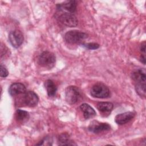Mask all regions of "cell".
<instances>
[{"instance_id":"obj_1","label":"cell","mask_w":146,"mask_h":146,"mask_svg":"<svg viewBox=\"0 0 146 146\" xmlns=\"http://www.w3.org/2000/svg\"><path fill=\"white\" fill-rule=\"evenodd\" d=\"M82 98L80 90L76 86H70L65 90V99L70 104H74L77 103Z\"/></svg>"},{"instance_id":"obj_2","label":"cell","mask_w":146,"mask_h":146,"mask_svg":"<svg viewBox=\"0 0 146 146\" xmlns=\"http://www.w3.org/2000/svg\"><path fill=\"white\" fill-rule=\"evenodd\" d=\"M90 94L94 98L104 99L110 96V91L108 87L103 83H98L92 87Z\"/></svg>"},{"instance_id":"obj_3","label":"cell","mask_w":146,"mask_h":146,"mask_svg":"<svg viewBox=\"0 0 146 146\" xmlns=\"http://www.w3.org/2000/svg\"><path fill=\"white\" fill-rule=\"evenodd\" d=\"M88 35L79 30H71L67 32L64 35L65 40L71 44L78 43L87 38Z\"/></svg>"},{"instance_id":"obj_4","label":"cell","mask_w":146,"mask_h":146,"mask_svg":"<svg viewBox=\"0 0 146 146\" xmlns=\"http://www.w3.org/2000/svg\"><path fill=\"white\" fill-rule=\"evenodd\" d=\"M55 61L56 57L55 55L48 51L42 52L38 58V63L44 67H52L55 63Z\"/></svg>"},{"instance_id":"obj_5","label":"cell","mask_w":146,"mask_h":146,"mask_svg":"<svg viewBox=\"0 0 146 146\" xmlns=\"http://www.w3.org/2000/svg\"><path fill=\"white\" fill-rule=\"evenodd\" d=\"M58 19L61 23L68 27H75L78 24V21L75 15L70 13H64L60 14Z\"/></svg>"},{"instance_id":"obj_6","label":"cell","mask_w":146,"mask_h":146,"mask_svg":"<svg viewBox=\"0 0 146 146\" xmlns=\"http://www.w3.org/2000/svg\"><path fill=\"white\" fill-rule=\"evenodd\" d=\"M9 40L14 47L18 48L21 46L23 42V34L18 30L12 31L9 35Z\"/></svg>"},{"instance_id":"obj_7","label":"cell","mask_w":146,"mask_h":146,"mask_svg":"<svg viewBox=\"0 0 146 146\" xmlns=\"http://www.w3.org/2000/svg\"><path fill=\"white\" fill-rule=\"evenodd\" d=\"M111 128L110 125L107 123H101L98 121H92L88 126V130L94 133H99L103 131H107Z\"/></svg>"},{"instance_id":"obj_8","label":"cell","mask_w":146,"mask_h":146,"mask_svg":"<svg viewBox=\"0 0 146 146\" xmlns=\"http://www.w3.org/2000/svg\"><path fill=\"white\" fill-rule=\"evenodd\" d=\"M132 78L136 83L135 85H145L146 74L144 68H138L132 73Z\"/></svg>"},{"instance_id":"obj_9","label":"cell","mask_w":146,"mask_h":146,"mask_svg":"<svg viewBox=\"0 0 146 146\" xmlns=\"http://www.w3.org/2000/svg\"><path fill=\"white\" fill-rule=\"evenodd\" d=\"M23 101L29 107L35 106L38 102L39 98L36 93L32 91H26L23 96Z\"/></svg>"},{"instance_id":"obj_10","label":"cell","mask_w":146,"mask_h":146,"mask_svg":"<svg viewBox=\"0 0 146 146\" xmlns=\"http://www.w3.org/2000/svg\"><path fill=\"white\" fill-rule=\"evenodd\" d=\"M135 116L133 112H126L117 115L115 116V121L119 125H123L131 121Z\"/></svg>"},{"instance_id":"obj_11","label":"cell","mask_w":146,"mask_h":146,"mask_svg":"<svg viewBox=\"0 0 146 146\" xmlns=\"http://www.w3.org/2000/svg\"><path fill=\"white\" fill-rule=\"evenodd\" d=\"M26 91V88L25 86L21 83H13L9 88V92L11 96L25 94Z\"/></svg>"},{"instance_id":"obj_12","label":"cell","mask_w":146,"mask_h":146,"mask_svg":"<svg viewBox=\"0 0 146 146\" xmlns=\"http://www.w3.org/2000/svg\"><path fill=\"white\" fill-rule=\"evenodd\" d=\"M80 108L83 113L84 118L86 119L93 117L96 115L95 111L88 104L83 103L80 106Z\"/></svg>"},{"instance_id":"obj_13","label":"cell","mask_w":146,"mask_h":146,"mask_svg":"<svg viewBox=\"0 0 146 146\" xmlns=\"http://www.w3.org/2000/svg\"><path fill=\"white\" fill-rule=\"evenodd\" d=\"M113 108V105L111 102H99L97 104L98 110L103 114L109 115Z\"/></svg>"},{"instance_id":"obj_14","label":"cell","mask_w":146,"mask_h":146,"mask_svg":"<svg viewBox=\"0 0 146 146\" xmlns=\"http://www.w3.org/2000/svg\"><path fill=\"white\" fill-rule=\"evenodd\" d=\"M59 9H64L68 13L74 14L76 10V3L75 1H67L59 5Z\"/></svg>"},{"instance_id":"obj_15","label":"cell","mask_w":146,"mask_h":146,"mask_svg":"<svg viewBox=\"0 0 146 146\" xmlns=\"http://www.w3.org/2000/svg\"><path fill=\"white\" fill-rule=\"evenodd\" d=\"M44 86L46 89L47 94L49 96H53L55 95L57 87L51 80H47L44 82Z\"/></svg>"},{"instance_id":"obj_16","label":"cell","mask_w":146,"mask_h":146,"mask_svg":"<svg viewBox=\"0 0 146 146\" xmlns=\"http://www.w3.org/2000/svg\"><path fill=\"white\" fill-rule=\"evenodd\" d=\"M30 115L27 111L18 109L15 112V118L17 120L21 123H25L29 119Z\"/></svg>"},{"instance_id":"obj_17","label":"cell","mask_w":146,"mask_h":146,"mask_svg":"<svg viewBox=\"0 0 146 146\" xmlns=\"http://www.w3.org/2000/svg\"><path fill=\"white\" fill-rule=\"evenodd\" d=\"M58 143L61 145H76L70 139L69 135L66 133H62L58 137Z\"/></svg>"},{"instance_id":"obj_18","label":"cell","mask_w":146,"mask_h":146,"mask_svg":"<svg viewBox=\"0 0 146 146\" xmlns=\"http://www.w3.org/2000/svg\"><path fill=\"white\" fill-rule=\"evenodd\" d=\"M83 46L89 50H95L99 47V44L96 43H88L83 44Z\"/></svg>"},{"instance_id":"obj_19","label":"cell","mask_w":146,"mask_h":146,"mask_svg":"<svg viewBox=\"0 0 146 146\" xmlns=\"http://www.w3.org/2000/svg\"><path fill=\"white\" fill-rule=\"evenodd\" d=\"M9 72L5 66L2 64H1V76L2 78H6L8 76Z\"/></svg>"},{"instance_id":"obj_20","label":"cell","mask_w":146,"mask_h":146,"mask_svg":"<svg viewBox=\"0 0 146 146\" xmlns=\"http://www.w3.org/2000/svg\"><path fill=\"white\" fill-rule=\"evenodd\" d=\"M140 50L141 52H143V54H145V42L141 43V47H140Z\"/></svg>"}]
</instances>
